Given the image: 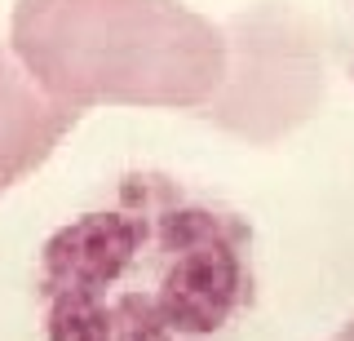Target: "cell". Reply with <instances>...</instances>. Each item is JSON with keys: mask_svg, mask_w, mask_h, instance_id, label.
<instances>
[{"mask_svg": "<svg viewBox=\"0 0 354 341\" xmlns=\"http://www.w3.org/2000/svg\"><path fill=\"white\" fill-rule=\"evenodd\" d=\"M9 49L71 111H199L226 80V31L186 0H14Z\"/></svg>", "mask_w": 354, "mask_h": 341, "instance_id": "2", "label": "cell"}, {"mask_svg": "<svg viewBox=\"0 0 354 341\" xmlns=\"http://www.w3.org/2000/svg\"><path fill=\"white\" fill-rule=\"evenodd\" d=\"M332 341H354V315L346 319V324H341L337 328V337H332Z\"/></svg>", "mask_w": 354, "mask_h": 341, "instance_id": "6", "label": "cell"}, {"mask_svg": "<svg viewBox=\"0 0 354 341\" xmlns=\"http://www.w3.org/2000/svg\"><path fill=\"white\" fill-rule=\"evenodd\" d=\"M221 31L226 80L195 116L248 147H274L328 98L324 27L292 0H257L230 14Z\"/></svg>", "mask_w": 354, "mask_h": 341, "instance_id": "3", "label": "cell"}, {"mask_svg": "<svg viewBox=\"0 0 354 341\" xmlns=\"http://www.w3.org/2000/svg\"><path fill=\"white\" fill-rule=\"evenodd\" d=\"M44 341H230L257 302L252 226L169 173H124L44 239Z\"/></svg>", "mask_w": 354, "mask_h": 341, "instance_id": "1", "label": "cell"}, {"mask_svg": "<svg viewBox=\"0 0 354 341\" xmlns=\"http://www.w3.org/2000/svg\"><path fill=\"white\" fill-rule=\"evenodd\" d=\"M341 5V27H346V49H350V80H354V0H337Z\"/></svg>", "mask_w": 354, "mask_h": 341, "instance_id": "5", "label": "cell"}, {"mask_svg": "<svg viewBox=\"0 0 354 341\" xmlns=\"http://www.w3.org/2000/svg\"><path fill=\"white\" fill-rule=\"evenodd\" d=\"M80 111L53 102L22 71L14 49L0 45V195L40 169L58 151V142L75 129Z\"/></svg>", "mask_w": 354, "mask_h": 341, "instance_id": "4", "label": "cell"}]
</instances>
